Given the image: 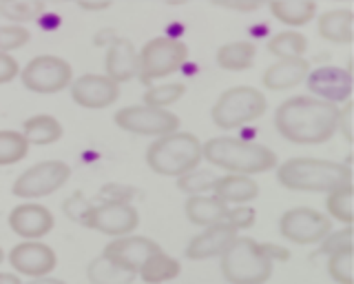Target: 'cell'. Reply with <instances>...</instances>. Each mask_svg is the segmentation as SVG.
Segmentation results:
<instances>
[{"mask_svg": "<svg viewBox=\"0 0 354 284\" xmlns=\"http://www.w3.org/2000/svg\"><path fill=\"white\" fill-rule=\"evenodd\" d=\"M337 131H341L343 138H346L348 142H352V100H346L343 107H339Z\"/></svg>", "mask_w": 354, "mask_h": 284, "instance_id": "obj_43", "label": "cell"}, {"mask_svg": "<svg viewBox=\"0 0 354 284\" xmlns=\"http://www.w3.org/2000/svg\"><path fill=\"white\" fill-rule=\"evenodd\" d=\"M328 273L337 284H352V247L328 256Z\"/></svg>", "mask_w": 354, "mask_h": 284, "instance_id": "obj_34", "label": "cell"}, {"mask_svg": "<svg viewBox=\"0 0 354 284\" xmlns=\"http://www.w3.org/2000/svg\"><path fill=\"white\" fill-rule=\"evenodd\" d=\"M239 236L235 227L228 222H217L204 227L202 233H197L186 247V258L188 260H210L219 258L224 251L230 247V242Z\"/></svg>", "mask_w": 354, "mask_h": 284, "instance_id": "obj_18", "label": "cell"}, {"mask_svg": "<svg viewBox=\"0 0 354 284\" xmlns=\"http://www.w3.org/2000/svg\"><path fill=\"white\" fill-rule=\"evenodd\" d=\"M266 49H268V53H272L277 60L279 58H301L308 49V38L295 29L279 31V34H274L268 40Z\"/></svg>", "mask_w": 354, "mask_h": 284, "instance_id": "obj_29", "label": "cell"}, {"mask_svg": "<svg viewBox=\"0 0 354 284\" xmlns=\"http://www.w3.org/2000/svg\"><path fill=\"white\" fill-rule=\"evenodd\" d=\"M3 260H5V251H3V247H0V265H3Z\"/></svg>", "mask_w": 354, "mask_h": 284, "instance_id": "obj_47", "label": "cell"}, {"mask_svg": "<svg viewBox=\"0 0 354 284\" xmlns=\"http://www.w3.org/2000/svg\"><path fill=\"white\" fill-rule=\"evenodd\" d=\"M277 182L288 191L328 193L339 184L352 182L348 162L324 158H290L277 165Z\"/></svg>", "mask_w": 354, "mask_h": 284, "instance_id": "obj_3", "label": "cell"}, {"mask_svg": "<svg viewBox=\"0 0 354 284\" xmlns=\"http://www.w3.org/2000/svg\"><path fill=\"white\" fill-rule=\"evenodd\" d=\"M268 7L272 18L288 27H304L317 18L315 0H270Z\"/></svg>", "mask_w": 354, "mask_h": 284, "instance_id": "obj_26", "label": "cell"}, {"mask_svg": "<svg viewBox=\"0 0 354 284\" xmlns=\"http://www.w3.org/2000/svg\"><path fill=\"white\" fill-rule=\"evenodd\" d=\"M352 9H330L317 18L319 36L332 45H350L352 42Z\"/></svg>", "mask_w": 354, "mask_h": 284, "instance_id": "obj_23", "label": "cell"}, {"mask_svg": "<svg viewBox=\"0 0 354 284\" xmlns=\"http://www.w3.org/2000/svg\"><path fill=\"white\" fill-rule=\"evenodd\" d=\"M310 96L326 100L332 105H341L350 100L352 96V73L350 69L337 67V64H326V67L310 69L306 76Z\"/></svg>", "mask_w": 354, "mask_h": 284, "instance_id": "obj_14", "label": "cell"}, {"mask_svg": "<svg viewBox=\"0 0 354 284\" xmlns=\"http://www.w3.org/2000/svg\"><path fill=\"white\" fill-rule=\"evenodd\" d=\"M86 229L109 238L129 236L140 227V213L131 202H102L91 204L84 222Z\"/></svg>", "mask_w": 354, "mask_h": 284, "instance_id": "obj_12", "label": "cell"}, {"mask_svg": "<svg viewBox=\"0 0 354 284\" xmlns=\"http://www.w3.org/2000/svg\"><path fill=\"white\" fill-rule=\"evenodd\" d=\"M55 227V218L44 204L27 200L14 206L9 213V229L22 240H42Z\"/></svg>", "mask_w": 354, "mask_h": 284, "instance_id": "obj_16", "label": "cell"}, {"mask_svg": "<svg viewBox=\"0 0 354 284\" xmlns=\"http://www.w3.org/2000/svg\"><path fill=\"white\" fill-rule=\"evenodd\" d=\"M62 206H64V213H66V218H69V220H75V222L82 224L86 213H88V209H91V202H88L82 193H75Z\"/></svg>", "mask_w": 354, "mask_h": 284, "instance_id": "obj_38", "label": "cell"}, {"mask_svg": "<svg viewBox=\"0 0 354 284\" xmlns=\"http://www.w3.org/2000/svg\"><path fill=\"white\" fill-rule=\"evenodd\" d=\"M0 284H22L18 273H9V271H0Z\"/></svg>", "mask_w": 354, "mask_h": 284, "instance_id": "obj_45", "label": "cell"}, {"mask_svg": "<svg viewBox=\"0 0 354 284\" xmlns=\"http://www.w3.org/2000/svg\"><path fill=\"white\" fill-rule=\"evenodd\" d=\"M266 109H268V100H266L263 91L248 85H237L217 98L210 118H213L215 127L232 131L259 120L266 114Z\"/></svg>", "mask_w": 354, "mask_h": 284, "instance_id": "obj_6", "label": "cell"}, {"mask_svg": "<svg viewBox=\"0 0 354 284\" xmlns=\"http://www.w3.org/2000/svg\"><path fill=\"white\" fill-rule=\"evenodd\" d=\"M71 178V167L64 160H42L22 171L11 184V193L22 200H40L62 189Z\"/></svg>", "mask_w": 354, "mask_h": 284, "instance_id": "obj_9", "label": "cell"}, {"mask_svg": "<svg viewBox=\"0 0 354 284\" xmlns=\"http://www.w3.org/2000/svg\"><path fill=\"white\" fill-rule=\"evenodd\" d=\"M202 156L215 169L241 176H257L279 165V158L270 147L232 136H217L202 142Z\"/></svg>", "mask_w": 354, "mask_h": 284, "instance_id": "obj_2", "label": "cell"}, {"mask_svg": "<svg viewBox=\"0 0 354 284\" xmlns=\"http://www.w3.org/2000/svg\"><path fill=\"white\" fill-rule=\"evenodd\" d=\"M118 129L136 136H151L160 138L180 129V116L169 112V109L149 107V105H131L122 107L113 116Z\"/></svg>", "mask_w": 354, "mask_h": 284, "instance_id": "obj_10", "label": "cell"}, {"mask_svg": "<svg viewBox=\"0 0 354 284\" xmlns=\"http://www.w3.org/2000/svg\"><path fill=\"white\" fill-rule=\"evenodd\" d=\"M219 258L228 284H266L272 276L274 260L268 247L252 238L237 236Z\"/></svg>", "mask_w": 354, "mask_h": 284, "instance_id": "obj_5", "label": "cell"}, {"mask_svg": "<svg viewBox=\"0 0 354 284\" xmlns=\"http://www.w3.org/2000/svg\"><path fill=\"white\" fill-rule=\"evenodd\" d=\"M7 3H14V0H0V5H7Z\"/></svg>", "mask_w": 354, "mask_h": 284, "instance_id": "obj_48", "label": "cell"}, {"mask_svg": "<svg viewBox=\"0 0 354 284\" xmlns=\"http://www.w3.org/2000/svg\"><path fill=\"white\" fill-rule=\"evenodd\" d=\"M86 278L91 284H133V280L138 278V273L115 265V262L109 260L106 256H97L88 262Z\"/></svg>", "mask_w": 354, "mask_h": 284, "instance_id": "obj_28", "label": "cell"}, {"mask_svg": "<svg viewBox=\"0 0 354 284\" xmlns=\"http://www.w3.org/2000/svg\"><path fill=\"white\" fill-rule=\"evenodd\" d=\"M339 105L315 96H292L274 112V129L292 145H324L337 134Z\"/></svg>", "mask_w": 354, "mask_h": 284, "instance_id": "obj_1", "label": "cell"}, {"mask_svg": "<svg viewBox=\"0 0 354 284\" xmlns=\"http://www.w3.org/2000/svg\"><path fill=\"white\" fill-rule=\"evenodd\" d=\"M202 160V140L180 129L155 138L147 149V165L151 171L166 178H180L199 167Z\"/></svg>", "mask_w": 354, "mask_h": 284, "instance_id": "obj_4", "label": "cell"}, {"mask_svg": "<svg viewBox=\"0 0 354 284\" xmlns=\"http://www.w3.org/2000/svg\"><path fill=\"white\" fill-rule=\"evenodd\" d=\"M77 5L84 7V9H104V7H109L106 0H102V3H82V0H80V3H77Z\"/></svg>", "mask_w": 354, "mask_h": 284, "instance_id": "obj_46", "label": "cell"}, {"mask_svg": "<svg viewBox=\"0 0 354 284\" xmlns=\"http://www.w3.org/2000/svg\"><path fill=\"white\" fill-rule=\"evenodd\" d=\"M182 273V265L173 256L166 254L164 249L153 251V254L142 262L138 269V276L147 284H166L173 282Z\"/></svg>", "mask_w": 354, "mask_h": 284, "instance_id": "obj_24", "label": "cell"}, {"mask_svg": "<svg viewBox=\"0 0 354 284\" xmlns=\"http://www.w3.org/2000/svg\"><path fill=\"white\" fill-rule=\"evenodd\" d=\"M254 209L248 204H230L228 206V213H226V220L230 227H235L237 231H243V229H250L254 224Z\"/></svg>", "mask_w": 354, "mask_h": 284, "instance_id": "obj_37", "label": "cell"}, {"mask_svg": "<svg viewBox=\"0 0 354 284\" xmlns=\"http://www.w3.org/2000/svg\"><path fill=\"white\" fill-rule=\"evenodd\" d=\"M29 142L16 129H0V167H11L29 154Z\"/></svg>", "mask_w": 354, "mask_h": 284, "instance_id": "obj_31", "label": "cell"}, {"mask_svg": "<svg viewBox=\"0 0 354 284\" xmlns=\"http://www.w3.org/2000/svg\"><path fill=\"white\" fill-rule=\"evenodd\" d=\"M158 249H162V247L155 242V240H151L147 236L129 233V236H120V238L111 240V242L104 247L102 256H106L109 260H113L115 265H120V267L138 273V269L142 267V262Z\"/></svg>", "mask_w": 354, "mask_h": 284, "instance_id": "obj_17", "label": "cell"}, {"mask_svg": "<svg viewBox=\"0 0 354 284\" xmlns=\"http://www.w3.org/2000/svg\"><path fill=\"white\" fill-rule=\"evenodd\" d=\"M254 58H257V47L250 40H235L226 42L217 49V64L224 71H246L252 67Z\"/></svg>", "mask_w": 354, "mask_h": 284, "instance_id": "obj_27", "label": "cell"}, {"mask_svg": "<svg viewBox=\"0 0 354 284\" xmlns=\"http://www.w3.org/2000/svg\"><path fill=\"white\" fill-rule=\"evenodd\" d=\"M20 80L27 91L51 96L69 89L73 80V67L60 56L53 53H42V56L31 58L25 67H20Z\"/></svg>", "mask_w": 354, "mask_h": 284, "instance_id": "obj_8", "label": "cell"}, {"mask_svg": "<svg viewBox=\"0 0 354 284\" xmlns=\"http://www.w3.org/2000/svg\"><path fill=\"white\" fill-rule=\"evenodd\" d=\"M270 0H213V5L217 7H224V9H230V12H257V9L266 7Z\"/></svg>", "mask_w": 354, "mask_h": 284, "instance_id": "obj_41", "label": "cell"}, {"mask_svg": "<svg viewBox=\"0 0 354 284\" xmlns=\"http://www.w3.org/2000/svg\"><path fill=\"white\" fill-rule=\"evenodd\" d=\"M188 60V47L180 38L158 36L138 51V76L142 85H153L180 71Z\"/></svg>", "mask_w": 354, "mask_h": 284, "instance_id": "obj_7", "label": "cell"}, {"mask_svg": "<svg viewBox=\"0 0 354 284\" xmlns=\"http://www.w3.org/2000/svg\"><path fill=\"white\" fill-rule=\"evenodd\" d=\"M219 198L221 202L230 204H248L259 195V184L250 176H241V173H226V176H219L213 191H210Z\"/></svg>", "mask_w": 354, "mask_h": 284, "instance_id": "obj_21", "label": "cell"}, {"mask_svg": "<svg viewBox=\"0 0 354 284\" xmlns=\"http://www.w3.org/2000/svg\"><path fill=\"white\" fill-rule=\"evenodd\" d=\"M100 195L104 198V202H133L138 189L124 187V184H106V187L100 189Z\"/></svg>", "mask_w": 354, "mask_h": 284, "instance_id": "obj_40", "label": "cell"}, {"mask_svg": "<svg viewBox=\"0 0 354 284\" xmlns=\"http://www.w3.org/2000/svg\"><path fill=\"white\" fill-rule=\"evenodd\" d=\"M321 254H335L341 249H350L352 247V224H343L339 231H330L324 240H321Z\"/></svg>", "mask_w": 354, "mask_h": 284, "instance_id": "obj_36", "label": "cell"}, {"mask_svg": "<svg viewBox=\"0 0 354 284\" xmlns=\"http://www.w3.org/2000/svg\"><path fill=\"white\" fill-rule=\"evenodd\" d=\"M42 12V5H20L18 0L7 3L3 7V14L11 20H36Z\"/></svg>", "mask_w": 354, "mask_h": 284, "instance_id": "obj_39", "label": "cell"}, {"mask_svg": "<svg viewBox=\"0 0 354 284\" xmlns=\"http://www.w3.org/2000/svg\"><path fill=\"white\" fill-rule=\"evenodd\" d=\"M335 3H352V0H335Z\"/></svg>", "mask_w": 354, "mask_h": 284, "instance_id": "obj_49", "label": "cell"}, {"mask_svg": "<svg viewBox=\"0 0 354 284\" xmlns=\"http://www.w3.org/2000/svg\"><path fill=\"white\" fill-rule=\"evenodd\" d=\"M29 38H31L29 29H25L22 25L0 27V51H14V49L25 47Z\"/></svg>", "mask_w": 354, "mask_h": 284, "instance_id": "obj_35", "label": "cell"}, {"mask_svg": "<svg viewBox=\"0 0 354 284\" xmlns=\"http://www.w3.org/2000/svg\"><path fill=\"white\" fill-rule=\"evenodd\" d=\"M352 182L339 184L332 191H328L326 198V209H328V218L330 220H337L341 224H352L354 213H352Z\"/></svg>", "mask_w": 354, "mask_h": 284, "instance_id": "obj_30", "label": "cell"}, {"mask_svg": "<svg viewBox=\"0 0 354 284\" xmlns=\"http://www.w3.org/2000/svg\"><path fill=\"white\" fill-rule=\"evenodd\" d=\"M310 71V62L301 58H279L261 73V85L268 91H286L301 85Z\"/></svg>", "mask_w": 354, "mask_h": 284, "instance_id": "obj_20", "label": "cell"}, {"mask_svg": "<svg viewBox=\"0 0 354 284\" xmlns=\"http://www.w3.org/2000/svg\"><path fill=\"white\" fill-rule=\"evenodd\" d=\"M184 213L188 218V222L195 224V227H210V224H217V222H224L226 220V213H228V204L221 202L219 198H215L213 193L206 195H191L184 204Z\"/></svg>", "mask_w": 354, "mask_h": 284, "instance_id": "obj_22", "label": "cell"}, {"mask_svg": "<svg viewBox=\"0 0 354 284\" xmlns=\"http://www.w3.org/2000/svg\"><path fill=\"white\" fill-rule=\"evenodd\" d=\"M20 76V64L9 51H0V85H7Z\"/></svg>", "mask_w": 354, "mask_h": 284, "instance_id": "obj_42", "label": "cell"}, {"mask_svg": "<svg viewBox=\"0 0 354 284\" xmlns=\"http://www.w3.org/2000/svg\"><path fill=\"white\" fill-rule=\"evenodd\" d=\"M71 98L82 109H106L120 98V85L113 82L104 73H84L80 78L71 80Z\"/></svg>", "mask_w": 354, "mask_h": 284, "instance_id": "obj_15", "label": "cell"}, {"mask_svg": "<svg viewBox=\"0 0 354 284\" xmlns=\"http://www.w3.org/2000/svg\"><path fill=\"white\" fill-rule=\"evenodd\" d=\"M332 231V220L313 206H295L279 220V233L292 245H319Z\"/></svg>", "mask_w": 354, "mask_h": 284, "instance_id": "obj_11", "label": "cell"}, {"mask_svg": "<svg viewBox=\"0 0 354 284\" xmlns=\"http://www.w3.org/2000/svg\"><path fill=\"white\" fill-rule=\"evenodd\" d=\"M22 136L29 142V145H36V147H47L58 142L62 138V125L60 120L55 116L49 114H38V116H31L22 123Z\"/></svg>", "mask_w": 354, "mask_h": 284, "instance_id": "obj_25", "label": "cell"}, {"mask_svg": "<svg viewBox=\"0 0 354 284\" xmlns=\"http://www.w3.org/2000/svg\"><path fill=\"white\" fill-rule=\"evenodd\" d=\"M104 76L118 85L129 82L138 76V49L129 38L118 36L111 40L104 58Z\"/></svg>", "mask_w": 354, "mask_h": 284, "instance_id": "obj_19", "label": "cell"}, {"mask_svg": "<svg viewBox=\"0 0 354 284\" xmlns=\"http://www.w3.org/2000/svg\"><path fill=\"white\" fill-rule=\"evenodd\" d=\"M186 94L184 82H166V85H149L147 94H144V105L166 109L175 105Z\"/></svg>", "mask_w": 354, "mask_h": 284, "instance_id": "obj_33", "label": "cell"}, {"mask_svg": "<svg viewBox=\"0 0 354 284\" xmlns=\"http://www.w3.org/2000/svg\"><path fill=\"white\" fill-rule=\"evenodd\" d=\"M217 173L208 171V169H199L195 167L193 171L184 173V176L177 178V189L188 193V195H202V193H210L217 182Z\"/></svg>", "mask_w": 354, "mask_h": 284, "instance_id": "obj_32", "label": "cell"}, {"mask_svg": "<svg viewBox=\"0 0 354 284\" xmlns=\"http://www.w3.org/2000/svg\"><path fill=\"white\" fill-rule=\"evenodd\" d=\"M22 284H66L60 278H53L51 273L49 276H40V278H29V282H22Z\"/></svg>", "mask_w": 354, "mask_h": 284, "instance_id": "obj_44", "label": "cell"}, {"mask_svg": "<svg viewBox=\"0 0 354 284\" xmlns=\"http://www.w3.org/2000/svg\"><path fill=\"white\" fill-rule=\"evenodd\" d=\"M9 265L14 273L25 278H40L58 267V256L55 251L40 242V240H22L14 249L9 251Z\"/></svg>", "mask_w": 354, "mask_h": 284, "instance_id": "obj_13", "label": "cell"}]
</instances>
